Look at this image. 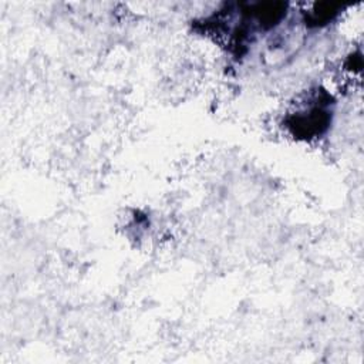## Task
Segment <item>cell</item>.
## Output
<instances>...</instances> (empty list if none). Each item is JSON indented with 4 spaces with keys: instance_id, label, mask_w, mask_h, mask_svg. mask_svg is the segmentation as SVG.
<instances>
[{
    "instance_id": "6da1fadb",
    "label": "cell",
    "mask_w": 364,
    "mask_h": 364,
    "mask_svg": "<svg viewBox=\"0 0 364 364\" xmlns=\"http://www.w3.org/2000/svg\"><path fill=\"white\" fill-rule=\"evenodd\" d=\"M331 121V112L318 102L306 109L290 114L286 119V127L299 139H313L326 132Z\"/></svg>"
},
{
    "instance_id": "3957f363",
    "label": "cell",
    "mask_w": 364,
    "mask_h": 364,
    "mask_svg": "<svg viewBox=\"0 0 364 364\" xmlns=\"http://www.w3.org/2000/svg\"><path fill=\"white\" fill-rule=\"evenodd\" d=\"M341 9H343V4H338V3H330V1L316 3L310 11H306V16H304L306 24L310 27L324 26L328 21H331Z\"/></svg>"
},
{
    "instance_id": "7a4b0ae2",
    "label": "cell",
    "mask_w": 364,
    "mask_h": 364,
    "mask_svg": "<svg viewBox=\"0 0 364 364\" xmlns=\"http://www.w3.org/2000/svg\"><path fill=\"white\" fill-rule=\"evenodd\" d=\"M286 3H257L250 6V10L246 11V14L256 20L262 28L267 30L282 21V18L286 16Z\"/></svg>"
}]
</instances>
